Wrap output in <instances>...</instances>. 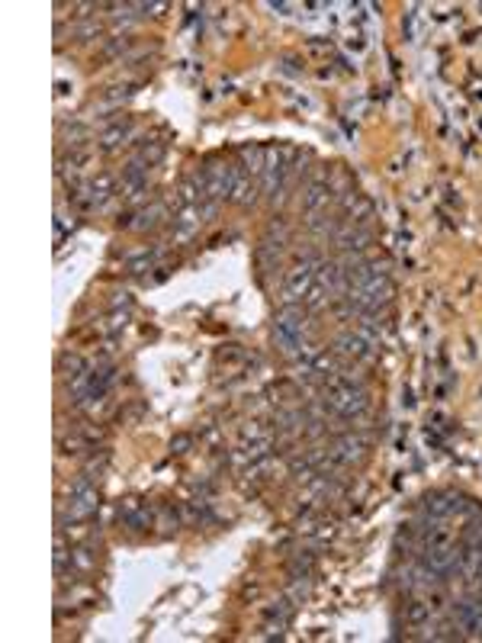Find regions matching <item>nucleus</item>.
Listing matches in <instances>:
<instances>
[{"mask_svg": "<svg viewBox=\"0 0 482 643\" xmlns=\"http://www.w3.org/2000/svg\"><path fill=\"white\" fill-rule=\"evenodd\" d=\"M325 409L341 418H357L360 412H366V393L357 383H338V380H332L328 396H325Z\"/></svg>", "mask_w": 482, "mask_h": 643, "instance_id": "obj_1", "label": "nucleus"}, {"mask_svg": "<svg viewBox=\"0 0 482 643\" xmlns=\"http://www.w3.org/2000/svg\"><path fill=\"white\" fill-rule=\"evenodd\" d=\"M392 300V284L389 277H373L366 286H360V290H348V302L357 309V316H364V312H380V306H386V302Z\"/></svg>", "mask_w": 482, "mask_h": 643, "instance_id": "obj_2", "label": "nucleus"}, {"mask_svg": "<svg viewBox=\"0 0 482 643\" xmlns=\"http://www.w3.org/2000/svg\"><path fill=\"white\" fill-rule=\"evenodd\" d=\"M203 180H206V200H232V190H235V180H238V171L228 164H209L203 171Z\"/></svg>", "mask_w": 482, "mask_h": 643, "instance_id": "obj_3", "label": "nucleus"}, {"mask_svg": "<svg viewBox=\"0 0 482 643\" xmlns=\"http://www.w3.org/2000/svg\"><path fill=\"white\" fill-rule=\"evenodd\" d=\"M312 268H318V261H316V258L300 261V264L290 270V277H286V286H283V306L306 300L309 286H312V280H316V270H312Z\"/></svg>", "mask_w": 482, "mask_h": 643, "instance_id": "obj_4", "label": "nucleus"}, {"mask_svg": "<svg viewBox=\"0 0 482 643\" xmlns=\"http://www.w3.org/2000/svg\"><path fill=\"white\" fill-rule=\"evenodd\" d=\"M364 451H366L364 437H360V435H344V437H338V441H334L332 457L338 460V463H357V460L364 457Z\"/></svg>", "mask_w": 482, "mask_h": 643, "instance_id": "obj_5", "label": "nucleus"}, {"mask_svg": "<svg viewBox=\"0 0 482 643\" xmlns=\"http://www.w3.org/2000/svg\"><path fill=\"white\" fill-rule=\"evenodd\" d=\"M174 226H177V238H190L196 228L203 226V212H200V203L196 206H183V209H177V216H174Z\"/></svg>", "mask_w": 482, "mask_h": 643, "instance_id": "obj_6", "label": "nucleus"}, {"mask_svg": "<svg viewBox=\"0 0 482 643\" xmlns=\"http://www.w3.org/2000/svg\"><path fill=\"white\" fill-rule=\"evenodd\" d=\"M338 351H341L344 357L364 360V357H370V354H373V344L366 341V338H360L357 332H350V334H341V338H338Z\"/></svg>", "mask_w": 482, "mask_h": 643, "instance_id": "obj_7", "label": "nucleus"}, {"mask_svg": "<svg viewBox=\"0 0 482 643\" xmlns=\"http://www.w3.org/2000/svg\"><path fill=\"white\" fill-rule=\"evenodd\" d=\"M258 200V180L251 174H241L238 171V180H235V190H232V203L238 206H251V203Z\"/></svg>", "mask_w": 482, "mask_h": 643, "instance_id": "obj_8", "label": "nucleus"}, {"mask_svg": "<svg viewBox=\"0 0 482 643\" xmlns=\"http://www.w3.org/2000/svg\"><path fill=\"white\" fill-rule=\"evenodd\" d=\"M328 193L332 190H328L325 184H312L306 193H302V206H306L309 212H316V209H322L325 203H328Z\"/></svg>", "mask_w": 482, "mask_h": 643, "instance_id": "obj_9", "label": "nucleus"}, {"mask_svg": "<svg viewBox=\"0 0 482 643\" xmlns=\"http://www.w3.org/2000/svg\"><path fill=\"white\" fill-rule=\"evenodd\" d=\"M364 245H366V232H354V228H344V232H338V248L360 251Z\"/></svg>", "mask_w": 482, "mask_h": 643, "instance_id": "obj_10", "label": "nucleus"}, {"mask_svg": "<svg viewBox=\"0 0 482 643\" xmlns=\"http://www.w3.org/2000/svg\"><path fill=\"white\" fill-rule=\"evenodd\" d=\"M158 216H161V206L141 209L139 216H135V222H129V228H135V232H145V228H151L155 222H158Z\"/></svg>", "mask_w": 482, "mask_h": 643, "instance_id": "obj_11", "label": "nucleus"}, {"mask_svg": "<svg viewBox=\"0 0 482 643\" xmlns=\"http://www.w3.org/2000/svg\"><path fill=\"white\" fill-rule=\"evenodd\" d=\"M325 300H328V293H325L318 284L306 293V306H309V309H318V306H325Z\"/></svg>", "mask_w": 482, "mask_h": 643, "instance_id": "obj_12", "label": "nucleus"}, {"mask_svg": "<svg viewBox=\"0 0 482 643\" xmlns=\"http://www.w3.org/2000/svg\"><path fill=\"white\" fill-rule=\"evenodd\" d=\"M431 618V605H412V608H408V621H412V624H421V621H428Z\"/></svg>", "mask_w": 482, "mask_h": 643, "instance_id": "obj_13", "label": "nucleus"}, {"mask_svg": "<svg viewBox=\"0 0 482 643\" xmlns=\"http://www.w3.org/2000/svg\"><path fill=\"white\" fill-rule=\"evenodd\" d=\"M123 135H125V125H113V129L103 135V148H113V145H116Z\"/></svg>", "mask_w": 482, "mask_h": 643, "instance_id": "obj_14", "label": "nucleus"}, {"mask_svg": "<svg viewBox=\"0 0 482 643\" xmlns=\"http://www.w3.org/2000/svg\"><path fill=\"white\" fill-rule=\"evenodd\" d=\"M187 447H190V437H187V435H180V437H174V441H171V451H177V454H183Z\"/></svg>", "mask_w": 482, "mask_h": 643, "instance_id": "obj_15", "label": "nucleus"}, {"mask_svg": "<svg viewBox=\"0 0 482 643\" xmlns=\"http://www.w3.org/2000/svg\"><path fill=\"white\" fill-rule=\"evenodd\" d=\"M145 268H151V254H145V258H139V261H132V270L135 274H141Z\"/></svg>", "mask_w": 482, "mask_h": 643, "instance_id": "obj_16", "label": "nucleus"}, {"mask_svg": "<svg viewBox=\"0 0 482 643\" xmlns=\"http://www.w3.org/2000/svg\"><path fill=\"white\" fill-rule=\"evenodd\" d=\"M267 7L277 10V13H286V10H290V3H267Z\"/></svg>", "mask_w": 482, "mask_h": 643, "instance_id": "obj_17", "label": "nucleus"}]
</instances>
